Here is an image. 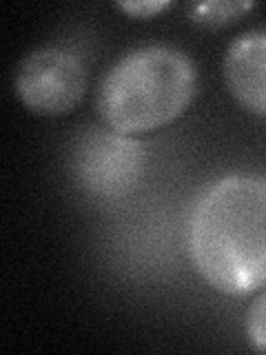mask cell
I'll return each instance as SVG.
<instances>
[{
    "instance_id": "6da1fadb",
    "label": "cell",
    "mask_w": 266,
    "mask_h": 355,
    "mask_svg": "<svg viewBox=\"0 0 266 355\" xmlns=\"http://www.w3.org/2000/svg\"><path fill=\"white\" fill-rule=\"evenodd\" d=\"M195 271L215 291L249 295L266 286V178L231 173L197 196L186 229Z\"/></svg>"
},
{
    "instance_id": "7a4b0ae2",
    "label": "cell",
    "mask_w": 266,
    "mask_h": 355,
    "mask_svg": "<svg viewBox=\"0 0 266 355\" xmlns=\"http://www.w3.org/2000/svg\"><path fill=\"white\" fill-rule=\"evenodd\" d=\"M197 69L188 53L164 42L140 44L109 67L96 87L103 125L125 136L166 127L191 105Z\"/></svg>"
},
{
    "instance_id": "3957f363",
    "label": "cell",
    "mask_w": 266,
    "mask_h": 355,
    "mask_svg": "<svg viewBox=\"0 0 266 355\" xmlns=\"http://www.w3.org/2000/svg\"><path fill=\"white\" fill-rule=\"evenodd\" d=\"M14 89L31 114H69L87 94V67L69 47L42 44L18 62Z\"/></svg>"
},
{
    "instance_id": "277c9868",
    "label": "cell",
    "mask_w": 266,
    "mask_h": 355,
    "mask_svg": "<svg viewBox=\"0 0 266 355\" xmlns=\"http://www.w3.org/2000/svg\"><path fill=\"white\" fill-rule=\"evenodd\" d=\"M142 144L114 129L89 131L73 153L78 182L96 196L127 193L142 175Z\"/></svg>"
},
{
    "instance_id": "5b68a950",
    "label": "cell",
    "mask_w": 266,
    "mask_h": 355,
    "mask_svg": "<svg viewBox=\"0 0 266 355\" xmlns=\"http://www.w3.org/2000/svg\"><path fill=\"white\" fill-rule=\"evenodd\" d=\"M222 76L240 107L266 118V27L249 29L231 40L222 58Z\"/></svg>"
},
{
    "instance_id": "8992f818",
    "label": "cell",
    "mask_w": 266,
    "mask_h": 355,
    "mask_svg": "<svg viewBox=\"0 0 266 355\" xmlns=\"http://www.w3.org/2000/svg\"><path fill=\"white\" fill-rule=\"evenodd\" d=\"M253 3H240V0H209V3L193 5L188 16L195 25L202 27H222L238 20L244 11H249Z\"/></svg>"
},
{
    "instance_id": "52a82bcc",
    "label": "cell",
    "mask_w": 266,
    "mask_h": 355,
    "mask_svg": "<svg viewBox=\"0 0 266 355\" xmlns=\"http://www.w3.org/2000/svg\"><path fill=\"white\" fill-rule=\"evenodd\" d=\"M244 331H247V340L251 347L260 353H266V288L247 309Z\"/></svg>"
},
{
    "instance_id": "ba28073f",
    "label": "cell",
    "mask_w": 266,
    "mask_h": 355,
    "mask_svg": "<svg viewBox=\"0 0 266 355\" xmlns=\"http://www.w3.org/2000/svg\"><path fill=\"white\" fill-rule=\"evenodd\" d=\"M171 3L166 0H136V3H116V7L125 14L133 16V18H151L155 14H162V11L169 7Z\"/></svg>"
}]
</instances>
